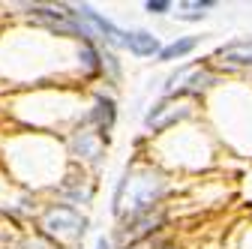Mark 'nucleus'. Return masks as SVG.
<instances>
[{
    "label": "nucleus",
    "mask_w": 252,
    "mask_h": 249,
    "mask_svg": "<svg viewBox=\"0 0 252 249\" xmlns=\"http://www.w3.org/2000/svg\"><path fill=\"white\" fill-rule=\"evenodd\" d=\"M162 222H165V213L159 207H150V210H141V213H129V216H123L120 240H126L129 246H135L141 240H150L156 231L162 228Z\"/></svg>",
    "instance_id": "obj_1"
},
{
    "label": "nucleus",
    "mask_w": 252,
    "mask_h": 249,
    "mask_svg": "<svg viewBox=\"0 0 252 249\" xmlns=\"http://www.w3.org/2000/svg\"><path fill=\"white\" fill-rule=\"evenodd\" d=\"M42 228L48 234H57L60 240H78L84 234V219L75 210H69V207H54V210L45 213Z\"/></svg>",
    "instance_id": "obj_2"
},
{
    "label": "nucleus",
    "mask_w": 252,
    "mask_h": 249,
    "mask_svg": "<svg viewBox=\"0 0 252 249\" xmlns=\"http://www.w3.org/2000/svg\"><path fill=\"white\" fill-rule=\"evenodd\" d=\"M186 114H189V102H183V99H162L147 114V129H165V126L177 123Z\"/></svg>",
    "instance_id": "obj_3"
},
{
    "label": "nucleus",
    "mask_w": 252,
    "mask_h": 249,
    "mask_svg": "<svg viewBox=\"0 0 252 249\" xmlns=\"http://www.w3.org/2000/svg\"><path fill=\"white\" fill-rule=\"evenodd\" d=\"M120 42L129 48L135 57H153L159 54V39L147 30H132V33H120Z\"/></svg>",
    "instance_id": "obj_4"
},
{
    "label": "nucleus",
    "mask_w": 252,
    "mask_h": 249,
    "mask_svg": "<svg viewBox=\"0 0 252 249\" xmlns=\"http://www.w3.org/2000/svg\"><path fill=\"white\" fill-rule=\"evenodd\" d=\"M216 57L222 60V63L252 66V39H240V42H228L222 48H216Z\"/></svg>",
    "instance_id": "obj_5"
},
{
    "label": "nucleus",
    "mask_w": 252,
    "mask_h": 249,
    "mask_svg": "<svg viewBox=\"0 0 252 249\" xmlns=\"http://www.w3.org/2000/svg\"><path fill=\"white\" fill-rule=\"evenodd\" d=\"M75 15L87 18V21H90V27H96V30H99V33H102L108 42H120V30H117L108 18H102L99 12H93L90 6H78V9H75Z\"/></svg>",
    "instance_id": "obj_6"
},
{
    "label": "nucleus",
    "mask_w": 252,
    "mask_h": 249,
    "mask_svg": "<svg viewBox=\"0 0 252 249\" xmlns=\"http://www.w3.org/2000/svg\"><path fill=\"white\" fill-rule=\"evenodd\" d=\"M192 48H195V36H183V39L159 48V60H180V57H186Z\"/></svg>",
    "instance_id": "obj_7"
},
{
    "label": "nucleus",
    "mask_w": 252,
    "mask_h": 249,
    "mask_svg": "<svg viewBox=\"0 0 252 249\" xmlns=\"http://www.w3.org/2000/svg\"><path fill=\"white\" fill-rule=\"evenodd\" d=\"M93 120L99 123V129L108 132L114 123V102L111 99H96V108H93Z\"/></svg>",
    "instance_id": "obj_8"
},
{
    "label": "nucleus",
    "mask_w": 252,
    "mask_h": 249,
    "mask_svg": "<svg viewBox=\"0 0 252 249\" xmlns=\"http://www.w3.org/2000/svg\"><path fill=\"white\" fill-rule=\"evenodd\" d=\"M189 75H192V78H189V84H186V93H201V90H207L213 84V75L207 69H195Z\"/></svg>",
    "instance_id": "obj_9"
},
{
    "label": "nucleus",
    "mask_w": 252,
    "mask_h": 249,
    "mask_svg": "<svg viewBox=\"0 0 252 249\" xmlns=\"http://www.w3.org/2000/svg\"><path fill=\"white\" fill-rule=\"evenodd\" d=\"M216 3H213V0H195V3H183V9H189V12H180V18H189V21H192V18H201L204 12L201 9H213Z\"/></svg>",
    "instance_id": "obj_10"
},
{
    "label": "nucleus",
    "mask_w": 252,
    "mask_h": 249,
    "mask_svg": "<svg viewBox=\"0 0 252 249\" xmlns=\"http://www.w3.org/2000/svg\"><path fill=\"white\" fill-rule=\"evenodd\" d=\"M168 9H171V3H168V0H147V12L162 15V12H168Z\"/></svg>",
    "instance_id": "obj_11"
},
{
    "label": "nucleus",
    "mask_w": 252,
    "mask_h": 249,
    "mask_svg": "<svg viewBox=\"0 0 252 249\" xmlns=\"http://www.w3.org/2000/svg\"><path fill=\"white\" fill-rule=\"evenodd\" d=\"M96 249H111V243H108L105 237H99V243H96Z\"/></svg>",
    "instance_id": "obj_12"
},
{
    "label": "nucleus",
    "mask_w": 252,
    "mask_h": 249,
    "mask_svg": "<svg viewBox=\"0 0 252 249\" xmlns=\"http://www.w3.org/2000/svg\"><path fill=\"white\" fill-rule=\"evenodd\" d=\"M165 249H171V246H165Z\"/></svg>",
    "instance_id": "obj_13"
}]
</instances>
